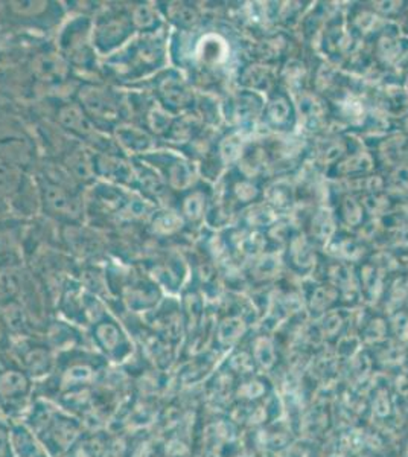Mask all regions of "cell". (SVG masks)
<instances>
[{
    "mask_svg": "<svg viewBox=\"0 0 408 457\" xmlns=\"http://www.w3.org/2000/svg\"><path fill=\"white\" fill-rule=\"evenodd\" d=\"M86 109L92 114H96L98 118L104 120H114L116 118V107L110 101L107 95H104L101 90L96 88H88L81 94Z\"/></svg>",
    "mask_w": 408,
    "mask_h": 457,
    "instance_id": "1",
    "label": "cell"
},
{
    "mask_svg": "<svg viewBox=\"0 0 408 457\" xmlns=\"http://www.w3.org/2000/svg\"><path fill=\"white\" fill-rule=\"evenodd\" d=\"M60 120H62V125H66L71 130L81 133V135H86V133L92 131V125L88 122L87 118L79 112V109L73 107V105L64 107L60 112Z\"/></svg>",
    "mask_w": 408,
    "mask_h": 457,
    "instance_id": "2",
    "label": "cell"
},
{
    "mask_svg": "<svg viewBox=\"0 0 408 457\" xmlns=\"http://www.w3.org/2000/svg\"><path fill=\"white\" fill-rule=\"evenodd\" d=\"M34 69H36L37 77L45 79V81H54V79H60L62 75V64L57 58L51 57V55H42L38 57L34 62Z\"/></svg>",
    "mask_w": 408,
    "mask_h": 457,
    "instance_id": "3",
    "label": "cell"
},
{
    "mask_svg": "<svg viewBox=\"0 0 408 457\" xmlns=\"http://www.w3.org/2000/svg\"><path fill=\"white\" fill-rule=\"evenodd\" d=\"M46 200L54 211L57 212L71 213L75 212V202L69 197L68 194L62 191V187H47Z\"/></svg>",
    "mask_w": 408,
    "mask_h": 457,
    "instance_id": "4",
    "label": "cell"
},
{
    "mask_svg": "<svg viewBox=\"0 0 408 457\" xmlns=\"http://www.w3.org/2000/svg\"><path fill=\"white\" fill-rule=\"evenodd\" d=\"M25 387L26 379L23 375L17 374V372H6L5 375L0 377V394L2 395H16V394H21Z\"/></svg>",
    "mask_w": 408,
    "mask_h": 457,
    "instance_id": "5",
    "label": "cell"
},
{
    "mask_svg": "<svg viewBox=\"0 0 408 457\" xmlns=\"http://www.w3.org/2000/svg\"><path fill=\"white\" fill-rule=\"evenodd\" d=\"M99 342L103 343L105 349H113L114 345L118 343V329L113 325H101L98 328Z\"/></svg>",
    "mask_w": 408,
    "mask_h": 457,
    "instance_id": "6",
    "label": "cell"
},
{
    "mask_svg": "<svg viewBox=\"0 0 408 457\" xmlns=\"http://www.w3.org/2000/svg\"><path fill=\"white\" fill-rule=\"evenodd\" d=\"M17 290V281L11 273H4L0 276V296L11 297Z\"/></svg>",
    "mask_w": 408,
    "mask_h": 457,
    "instance_id": "7",
    "label": "cell"
},
{
    "mask_svg": "<svg viewBox=\"0 0 408 457\" xmlns=\"http://www.w3.org/2000/svg\"><path fill=\"white\" fill-rule=\"evenodd\" d=\"M135 21L139 27L148 28L154 23V17L151 14V10L145 8V6H140V8L136 10Z\"/></svg>",
    "mask_w": 408,
    "mask_h": 457,
    "instance_id": "8",
    "label": "cell"
},
{
    "mask_svg": "<svg viewBox=\"0 0 408 457\" xmlns=\"http://www.w3.org/2000/svg\"><path fill=\"white\" fill-rule=\"evenodd\" d=\"M26 361H28L32 370H42L47 363L46 353H42V351H36V353H29V357H28Z\"/></svg>",
    "mask_w": 408,
    "mask_h": 457,
    "instance_id": "9",
    "label": "cell"
},
{
    "mask_svg": "<svg viewBox=\"0 0 408 457\" xmlns=\"http://www.w3.org/2000/svg\"><path fill=\"white\" fill-rule=\"evenodd\" d=\"M6 450V435L5 431L0 430V454H4Z\"/></svg>",
    "mask_w": 408,
    "mask_h": 457,
    "instance_id": "10",
    "label": "cell"
}]
</instances>
